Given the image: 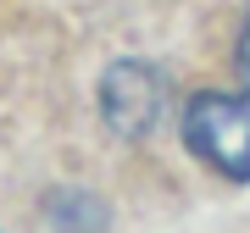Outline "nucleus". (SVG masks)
<instances>
[{"mask_svg":"<svg viewBox=\"0 0 250 233\" xmlns=\"http://www.w3.org/2000/svg\"><path fill=\"white\" fill-rule=\"evenodd\" d=\"M184 144L211 172L245 183L250 178V83L239 95L200 89L195 100H189V111H184Z\"/></svg>","mask_w":250,"mask_h":233,"instance_id":"1","label":"nucleus"},{"mask_svg":"<svg viewBox=\"0 0 250 233\" xmlns=\"http://www.w3.org/2000/svg\"><path fill=\"white\" fill-rule=\"evenodd\" d=\"M100 111H106V122L123 139H145L161 122V111H167V78L139 67V61L111 67L106 83H100Z\"/></svg>","mask_w":250,"mask_h":233,"instance_id":"2","label":"nucleus"},{"mask_svg":"<svg viewBox=\"0 0 250 233\" xmlns=\"http://www.w3.org/2000/svg\"><path fill=\"white\" fill-rule=\"evenodd\" d=\"M239 72H245V83H250V11H245V28H239Z\"/></svg>","mask_w":250,"mask_h":233,"instance_id":"3","label":"nucleus"}]
</instances>
